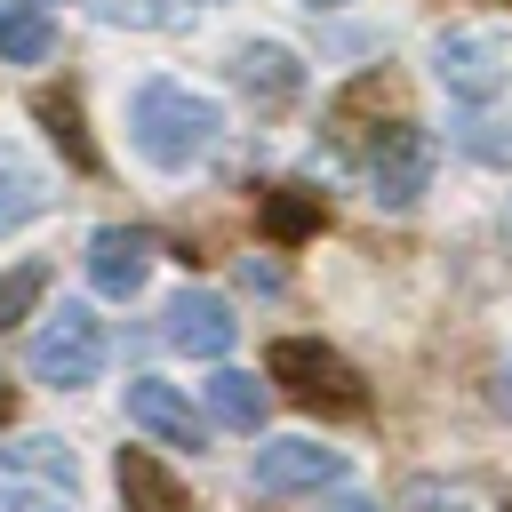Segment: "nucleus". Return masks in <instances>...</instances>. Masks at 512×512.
<instances>
[{"label": "nucleus", "instance_id": "nucleus-26", "mask_svg": "<svg viewBox=\"0 0 512 512\" xmlns=\"http://www.w3.org/2000/svg\"><path fill=\"white\" fill-rule=\"evenodd\" d=\"M304 8H344V0H304Z\"/></svg>", "mask_w": 512, "mask_h": 512}, {"label": "nucleus", "instance_id": "nucleus-22", "mask_svg": "<svg viewBox=\"0 0 512 512\" xmlns=\"http://www.w3.org/2000/svg\"><path fill=\"white\" fill-rule=\"evenodd\" d=\"M408 512H464V496H456V488H448V496H440V488H408Z\"/></svg>", "mask_w": 512, "mask_h": 512}, {"label": "nucleus", "instance_id": "nucleus-25", "mask_svg": "<svg viewBox=\"0 0 512 512\" xmlns=\"http://www.w3.org/2000/svg\"><path fill=\"white\" fill-rule=\"evenodd\" d=\"M328 512H384V504H368V496H336Z\"/></svg>", "mask_w": 512, "mask_h": 512}, {"label": "nucleus", "instance_id": "nucleus-17", "mask_svg": "<svg viewBox=\"0 0 512 512\" xmlns=\"http://www.w3.org/2000/svg\"><path fill=\"white\" fill-rule=\"evenodd\" d=\"M48 208V176L16 152V144H0V232H16V224H32Z\"/></svg>", "mask_w": 512, "mask_h": 512}, {"label": "nucleus", "instance_id": "nucleus-8", "mask_svg": "<svg viewBox=\"0 0 512 512\" xmlns=\"http://www.w3.org/2000/svg\"><path fill=\"white\" fill-rule=\"evenodd\" d=\"M344 480V456L320 448V440H272L256 448V488L264 496H304V488H336Z\"/></svg>", "mask_w": 512, "mask_h": 512}, {"label": "nucleus", "instance_id": "nucleus-18", "mask_svg": "<svg viewBox=\"0 0 512 512\" xmlns=\"http://www.w3.org/2000/svg\"><path fill=\"white\" fill-rule=\"evenodd\" d=\"M264 408H272V392H264L256 376H240V368H216V376H208V416H216V424L256 432V424H264Z\"/></svg>", "mask_w": 512, "mask_h": 512}, {"label": "nucleus", "instance_id": "nucleus-14", "mask_svg": "<svg viewBox=\"0 0 512 512\" xmlns=\"http://www.w3.org/2000/svg\"><path fill=\"white\" fill-rule=\"evenodd\" d=\"M256 224H264V240L296 248V240H312V232L328 224V200H320L312 184H272V192L256 200Z\"/></svg>", "mask_w": 512, "mask_h": 512}, {"label": "nucleus", "instance_id": "nucleus-24", "mask_svg": "<svg viewBox=\"0 0 512 512\" xmlns=\"http://www.w3.org/2000/svg\"><path fill=\"white\" fill-rule=\"evenodd\" d=\"M496 408L512 416V360H496Z\"/></svg>", "mask_w": 512, "mask_h": 512}, {"label": "nucleus", "instance_id": "nucleus-3", "mask_svg": "<svg viewBox=\"0 0 512 512\" xmlns=\"http://www.w3.org/2000/svg\"><path fill=\"white\" fill-rule=\"evenodd\" d=\"M32 376L40 384H56V392H80V384H96V368H104V320L88 312V304H64V312H48L40 320V336H32Z\"/></svg>", "mask_w": 512, "mask_h": 512}, {"label": "nucleus", "instance_id": "nucleus-20", "mask_svg": "<svg viewBox=\"0 0 512 512\" xmlns=\"http://www.w3.org/2000/svg\"><path fill=\"white\" fill-rule=\"evenodd\" d=\"M456 144H464L472 160H488V168H512V120H488V112H464V120H456Z\"/></svg>", "mask_w": 512, "mask_h": 512}, {"label": "nucleus", "instance_id": "nucleus-7", "mask_svg": "<svg viewBox=\"0 0 512 512\" xmlns=\"http://www.w3.org/2000/svg\"><path fill=\"white\" fill-rule=\"evenodd\" d=\"M152 256H160V240H152L144 224H104V232L88 240V280H96V296H136L144 272H152Z\"/></svg>", "mask_w": 512, "mask_h": 512}, {"label": "nucleus", "instance_id": "nucleus-2", "mask_svg": "<svg viewBox=\"0 0 512 512\" xmlns=\"http://www.w3.org/2000/svg\"><path fill=\"white\" fill-rule=\"evenodd\" d=\"M264 376H272L296 408H312V416H336V424L368 416V384H360V368H352L344 352L312 344V336H280V344L264 352Z\"/></svg>", "mask_w": 512, "mask_h": 512}, {"label": "nucleus", "instance_id": "nucleus-21", "mask_svg": "<svg viewBox=\"0 0 512 512\" xmlns=\"http://www.w3.org/2000/svg\"><path fill=\"white\" fill-rule=\"evenodd\" d=\"M0 512H72V488H32V480H0Z\"/></svg>", "mask_w": 512, "mask_h": 512}, {"label": "nucleus", "instance_id": "nucleus-6", "mask_svg": "<svg viewBox=\"0 0 512 512\" xmlns=\"http://www.w3.org/2000/svg\"><path fill=\"white\" fill-rule=\"evenodd\" d=\"M384 112L400 120V80L392 72H360L336 104H328V144L336 152H360V136H368V152L384 144Z\"/></svg>", "mask_w": 512, "mask_h": 512}, {"label": "nucleus", "instance_id": "nucleus-1", "mask_svg": "<svg viewBox=\"0 0 512 512\" xmlns=\"http://www.w3.org/2000/svg\"><path fill=\"white\" fill-rule=\"evenodd\" d=\"M128 128H136V152H144L152 168H192V160L216 144L224 112H216L208 96L176 88V80H144L136 104H128Z\"/></svg>", "mask_w": 512, "mask_h": 512}, {"label": "nucleus", "instance_id": "nucleus-12", "mask_svg": "<svg viewBox=\"0 0 512 512\" xmlns=\"http://www.w3.org/2000/svg\"><path fill=\"white\" fill-rule=\"evenodd\" d=\"M232 80L264 104V112H280V104H296V88H304V64L280 48V40H248L240 56H232Z\"/></svg>", "mask_w": 512, "mask_h": 512}, {"label": "nucleus", "instance_id": "nucleus-13", "mask_svg": "<svg viewBox=\"0 0 512 512\" xmlns=\"http://www.w3.org/2000/svg\"><path fill=\"white\" fill-rule=\"evenodd\" d=\"M32 120L48 128V144H56L80 176H96V168H104V152H96L88 120H80V96H72V88H40V96H32Z\"/></svg>", "mask_w": 512, "mask_h": 512}, {"label": "nucleus", "instance_id": "nucleus-27", "mask_svg": "<svg viewBox=\"0 0 512 512\" xmlns=\"http://www.w3.org/2000/svg\"><path fill=\"white\" fill-rule=\"evenodd\" d=\"M504 512H512V504H504Z\"/></svg>", "mask_w": 512, "mask_h": 512}, {"label": "nucleus", "instance_id": "nucleus-19", "mask_svg": "<svg viewBox=\"0 0 512 512\" xmlns=\"http://www.w3.org/2000/svg\"><path fill=\"white\" fill-rule=\"evenodd\" d=\"M48 296V264L40 256H24L16 272H0V328H16V320H32V304Z\"/></svg>", "mask_w": 512, "mask_h": 512}, {"label": "nucleus", "instance_id": "nucleus-5", "mask_svg": "<svg viewBox=\"0 0 512 512\" xmlns=\"http://www.w3.org/2000/svg\"><path fill=\"white\" fill-rule=\"evenodd\" d=\"M432 168H440V144H432V128H416V120H392V128H384V144L368 152L376 208H416V200H424V184H432Z\"/></svg>", "mask_w": 512, "mask_h": 512}, {"label": "nucleus", "instance_id": "nucleus-9", "mask_svg": "<svg viewBox=\"0 0 512 512\" xmlns=\"http://www.w3.org/2000/svg\"><path fill=\"white\" fill-rule=\"evenodd\" d=\"M232 336H240V320H232V304H224V296L184 288V296L168 304V344H176V352H192V360H224V352H232Z\"/></svg>", "mask_w": 512, "mask_h": 512}, {"label": "nucleus", "instance_id": "nucleus-4", "mask_svg": "<svg viewBox=\"0 0 512 512\" xmlns=\"http://www.w3.org/2000/svg\"><path fill=\"white\" fill-rule=\"evenodd\" d=\"M432 72H440V88L456 104L480 112V104H496L512 88V48H504V32H448L440 56H432Z\"/></svg>", "mask_w": 512, "mask_h": 512}, {"label": "nucleus", "instance_id": "nucleus-23", "mask_svg": "<svg viewBox=\"0 0 512 512\" xmlns=\"http://www.w3.org/2000/svg\"><path fill=\"white\" fill-rule=\"evenodd\" d=\"M240 280H248V288H264V296H272V288H280V264H256V256H248V264H240Z\"/></svg>", "mask_w": 512, "mask_h": 512}, {"label": "nucleus", "instance_id": "nucleus-15", "mask_svg": "<svg viewBox=\"0 0 512 512\" xmlns=\"http://www.w3.org/2000/svg\"><path fill=\"white\" fill-rule=\"evenodd\" d=\"M0 472L8 480H40V488H72V448L48 440V432H24V440H0Z\"/></svg>", "mask_w": 512, "mask_h": 512}, {"label": "nucleus", "instance_id": "nucleus-10", "mask_svg": "<svg viewBox=\"0 0 512 512\" xmlns=\"http://www.w3.org/2000/svg\"><path fill=\"white\" fill-rule=\"evenodd\" d=\"M128 424L160 432L168 448H200V440H208V424L192 416V400H184L176 384H160V376H136V384H128Z\"/></svg>", "mask_w": 512, "mask_h": 512}, {"label": "nucleus", "instance_id": "nucleus-16", "mask_svg": "<svg viewBox=\"0 0 512 512\" xmlns=\"http://www.w3.org/2000/svg\"><path fill=\"white\" fill-rule=\"evenodd\" d=\"M48 48H56L48 8H32V0H0V64H48Z\"/></svg>", "mask_w": 512, "mask_h": 512}, {"label": "nucleus", "instance_id": "nucleus-11", "mask_svg": "<svg viewBox=\"0 0 512 512\" xmlns=\"http://www.w3.org/2000/svg\"><path fill=\"white\" fill-rule=\"evenodd\" d=\"M112 480H120V504H128V512H192V488H184L152 448H120Z\"/></svg>", "mask_w": 512, "mask_h": 512}]
</instances>
